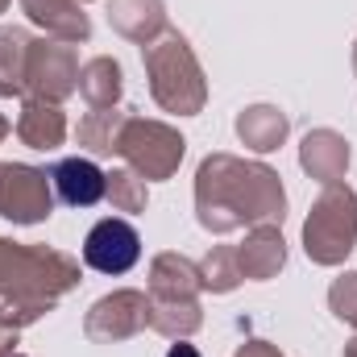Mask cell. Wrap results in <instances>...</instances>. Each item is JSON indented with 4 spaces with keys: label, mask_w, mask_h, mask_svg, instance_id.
Returning a JSON list of instances; mask_svg holds the SVG:
<instances>
[{
    "label": "cell",
    "mask_w": 357,
    "mask_h": 357,
    "mask_svg": "<svg viewBox=\"0 0 357 357\" xmlns=\"http://www.w3.org/2000/svg\"><path fill=\"white\" fill-rule=\"evenodd\" d=\"M54 183H59L63 204H71V208H88V204H96L104 195V175L96 171V162H88V158H67L54 171Z\"/></svg>",
    "instance_id": "cell-2"
},
{
    "label": "cell",
    "mask_w": 357,
    "mask_h": 357,
    "mask_svg": "<svg viewBox=\"0 0 357 357\" xmlns=\"http://www.w3.org/2000/svg\"><path fill=\"white\" fill-rule=\"evenodd\" d=\"M171 357H195V354H191V345H175V349H171Z\"/></svg>",
    "instance_id": "cell-3"
},
{
    "label": "cell",
    "mask_w": 357,
    "mask_h": 357,
    "mask_svg": "<svg viewBox=\"0 0 357 357\" xmlns=\"http://www.w3.org/2000/svg\"><path fill=\"white\" fill-rule=\"evenodd\" d=\"M137 258H142V237L129 220H116V216L100 220L84 241V262L100 274H125Z\"/></svg>",
    "instance_id": "cell-1"
}]
</instances>
